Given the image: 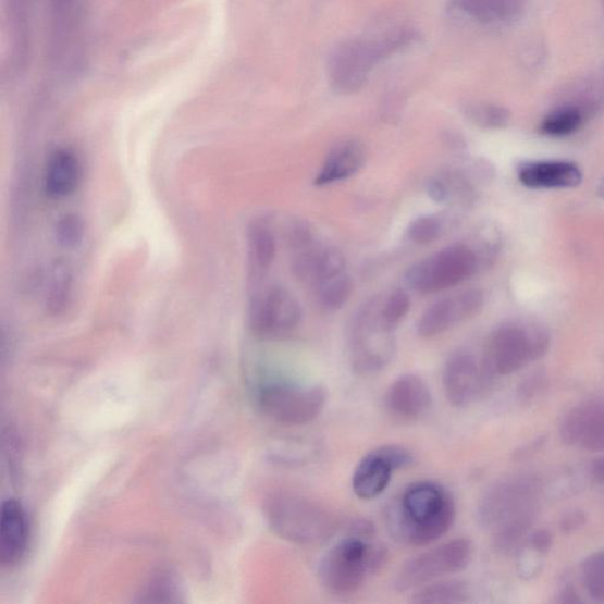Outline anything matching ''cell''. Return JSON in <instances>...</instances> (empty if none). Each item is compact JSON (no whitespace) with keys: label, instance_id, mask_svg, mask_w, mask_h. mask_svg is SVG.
Masks as SVG:
<instances>
[{"label":"cell","instance_id":"20","mask_svg":"<svg viewBox=\"0 0 604 604\" xmlns=\"http://www.w3.org/2000/svg\"><path fill=\"white\" fill-rule=\"evenodd\" d=\"M249 283H255L269 273L276 257V238L264 220L249 224L247 232Z\"/></svg>","mask_w":604,"mask_h":604},{"label":"cell","instance_id":"30","mask_svg":"<svg viewBox=\"0 0 604 604\" xmlns=\"http://www.w3.org/2000/svg\"><path fill=\"white\" fill-rule=\"evenodd\" d=\"M410 297L404 291H396L381 306V316L384 324L395 331L400 321L410 311Z\"/></svg>","mask_w":604,"mask_h":604},{"label":"cell","instance_id":"6","mask_svg":"<svg viewBox=\"0 0 604 604\" xmlns=\"http://www.w3.org/2000/svg\"><path fill=\"white\" fill-rule=\"evenodd\" d=\"M381 306L377 300L365 306L350 331L349 361L359 375L384 371L395 357V331L384 324Z\"/></svg>","mask_w":604,"mask_h":604},{"label":"cell","instance_id":"9","mask_svg":"<svg viewBox=\"0 0 604 604\" xmlns=\"http://www.w3.org/2000/svg\"><path fill=\"white\" fill-rule=\"evenodd\" d=\"M477 269L479 257L476 251L468 245H455L412 264L405 281L407 286L421 294H432L465 283Z\"/></svg>","mask_w":604,"mask_h":604},{"label":"cell","instance_id":"4","mask_svg":"<svg viewBox=\"0 0 604 604\" xmlns=\"http://www.w3.org/2000/svg\"><path fill=\"white\" fill-rule=\"evenodd\" d=\"M417 39L410 30L393 34L377 41L348 40L336 47L331 54L329 73L334 91L342 95L355 94L360 90L373 67Z\"/></svg>","mask_w":604,"mask_h":604},{"label":"cell","instance_id":"28","mask_svg":"<svg viewBox=\"0 0 604 604\" xmlns=\"http://www.w3.org/2000/svg\"><path fill=\"white\" fill-rule=\"evenodd\" d=\"M465 115L473 124L485 130H501L510 122V111L494 103L474 102L469 103L463 109Z\"/></svg>","mask_w":604,"mask_h":604},{"label":"cell","instance_id":"16","mask_svg":"<svg viewBox=\"0 0 604 604\" xmlns=\"http://www.w3.org/2000/svg\"><path fill=\"white\" fill-rule=\"evenodd\" d=\"M86 0H51V58L63 63L79 48Z\"/></svg>","mask_w":604,"mask_h":604},{"label":"cell","instance_id":"26","mask_svg":"<svg viewBox=\"0 0 604 604\" xmlns=\"http://www.w3.org/2000/svg\"><path fill=\"white\" fill-rule=\"evenodd\" d=\"M587 118L583 112L569 104H559L541 125V131L545 135L562 137L568 136L580 128Z\"/></svg>","mask_w":604,"mask_h":604},{"label":"cell","instance_id":"23","mask_svg":"<svg viewBox=\"0 0 604 604\" xmlns=\"http://www.w3.org/2000/svg\"><path fill=\"white\" fill-rule=\"evenodd\" d=\"M566 95L562 104L578 108L587 119L604 110V63L571 84Z\"/></svg>","mask_w":604,"mask_h":604},{"label":"cell","instance_id":"34","mask_svg":"<svg viewBox=\"0 0 604 604\" xmlns=\"http://www.w3.org/2000/svg\"><path fill=\"white\" fill-rule=\"evenodd\" d=\"M430 198L437 204H443L449 198V189L444 178L432 177L427 185Z\"/></svg>","mask_w":604,"mask_h":604},{"label":"cell","instance_id":"19","mask_svg":"<svg viewBox=\"0 0 604 604\" xmlns=\"http://www.w3.org/2000/svg\"><path fill=\"white\" fill-rule=\"evenodd\" d=\"M367 157V148L361 140L356 138L341 140L331 149L316 177L315 185L324 187L353 177L361 171Z\"/></svg>","mask_w":604,"mask_h":604},{"label":"cell","instance_id":"21","mask_svg":"<svg viewBox=\"0 0 604 604\" xmlns=\"http://www.w3.org/2000/svg\"><path fill=\"white\" fill-rule=\"evenodd\" d=\"M519 180L535 189L574 188L581 184L582 173L572 163L540 162L525 167Z\"/></svg>","mask_w":604,"mask_h":604},{"label":"cell","instance_id":"14","mask_svg":"<svg viewBox=\"0 0 604 604\" xmlns=\"http://www.w3.org/2000/svg\"><path fill=\"white\" fill-rule=\"evenodd\" d=\"M491 377L483 361L465 350L447 358L443 368L442 382L445 397L455 407H466L483 395Z\"/></svg>","mask_w":604,"mask_h":604},{"label":"cell","instance_id":"1","mask_svg":"<svg viewBox=\"0 0 604 604\" xmlns=\"http://www.w3.org/2000/svg\"><path fill=\"white\" fill-rule=\"evenodd\" d=\"M456 519V503L437 482L420 481L407 486L385 513L387 531L396 542L427 546L446 535Z\"/></svg>","mask_w":604,"mask_h":604},{"label":"cell","instance_id":"24","mask_svg":"<svg viewBox=\"0 0 604 604\" xmlns=\"http://www.w3.org/2000/svg\"><path fill=\"white\" fill-rule=\"evenodd\" d=\"M604 417V397H594L575 406L562 421L560 439L568 445H580L587 432Z\"/></svg>","mask_w":604,"mask_h":604},{"label":"cell","instance_id":"32","mask_svg":"<svg viewBox=\"0 0 604 604\" xmlns=\"http://www.w3.org/2000/svg\"><path fill=\"white\" fill-rule=\"evenodd\" d=\"M443 223L437 217L426 215L411 223L407 235L417 245L426 246L437 241L442 233Z\"/></svg>","mask_w":604,"mask_h":604},{"label":"cell","instance_id":"18","mask_svg":"<svg viewBox=\"0 0 604 604\" xmlns=\"http://www.w3.org/2000/svg\"><path fill=\"white\" fill-rule=\"evenodd\" d=\"M29 541V522L23 505L8 500L0 513V560L3 566H13L23 557Z\"/></svg>","mask_w":604,"mask_h":604},{"label":"cell","instance_id":"17","mask_svg":"<svg viewBox=\"0 0 604 604\" xmlns=\"http://www.w3.org/2000/svg\"><path fill=\"white\" fill-rule=\"evenodd\" d=\"M432 393L423 378L409 373L393 382L384 398L387 412L403 421H416L429 414Z\"/></svg>","mask_w":604,"mask_h":604},{"label":"cell","instance_id":"25","mask_svg":"<svg viewBox=\"0 0 604 604\" xmlns=\"http://www.w3.org/2000/svg\"><path fill=\"white\" fill-rule=\"evenodd\" d=\"M470 599L466 582L459 580H437L416 589L411 603L415 604H454L465 603Z\"/></svg>","mask_w":604,"mask_h":604},{"label":"cell","instance_id":"2","mask_svg":"<svg viewBox=\"0 0 604 604\" xmlns=\"http://www.w3.org/2000/svg\"><path fill=\"white\" fill-rule=\"evenodd\" d=\"M320 560L318 578L328 593L347 597L359 592L365 583L383 568L386 547L374 542V527L358 521Z\"/></svg>","mask_w":604,"mask_h":604},{"label":"cell","instance_id":"10","mask_svg":"<svg viewBox=\"0 0 604 604\" xmlns=\"http://www.w3.org/2000/svg\"><path fill=\"white\" fill-rule=\"evenodd\" d=\"M473 556L472 543L467 539L445 542L403 565L395 580L398 592H409L433 581L465 571Z\"/></svg>","mask_w":604,"mask_h":604},{"label":"cell","instance_id":"22","mask_svg":"<svg viewBox=\"0 0 604 604\" xmlns=\"http://www.w3.org/2000/svg\"><path fill=\"white\" fill-rule=\"evenodd\" d=\"M452 8L482 24L508 23L521 17L525 0H453Z\"/></svg>","mask_w":604,"mask_h":604},{"label":"cell","instance_id":"5","mask_svg":"<svg viewBox=\"0 0 604 604\" xmlns=\"http://www.w3.org/2000/svg\"><path fill=\"white\" fill-rule=\"evenodd\" d=\"M550 343V333L540 322L511 321L490 335L482 361L491 378L509 375L543 357Z\"/></svg>","mask_w":604,"mask_h":604},{"label":"cell","instance_id":"29","mask_svg":"<svg viewBox=\"0 0 604 604\" xmlns=\"http://www.w3.org/2000/svg\"><path fill=\"white\" fill-rule=\"evenodd\" d=\"M346 259L338 248L322 247L318 258L312 283L317 286L322 281L345 273Z\"/></svg>","mask_w":604,"mask_h":604},{"label":"cell","instance_id":"12","mask_svg":"<svg viewBox=\"0 0 604 604\" xmlns=\"http://www.w3.org/2000/svg\"><path fill=\"white\" fill-rule=\"evenodd\" d=\"M535 483L525 477L501 482L489 491L479 505V521L495 531L513 519L533 511Z\"/></svg>","mask_w":604,"mask_h":604},{"label":"cell","instance_id":"35","mask_svg":"<svg viewBox=\"0 0 604 604\" xmlns=\"http://www.w3.org/2000/svg\"><path fill=\"white\" fill-rule=\"evenodd\" d=\"M553 539L546 530H540L533 533L531 538V546L539 553H546L551 550Z\"/></svg>","mask_w":604,"mask_h":604},{"label":"cell","instance_id":"15","mask_svg":"<svg viewBox=\"0 0 604 604\" xmlns=\"http://www.w3.org/2000/svg\"><path fill=\"white\" fill-rule=\"evenodd\" d=\"M484 305L482 292L470 289L432 304L420 317L417 331L423 338H433L479 315Z\"/></svg>","mask_w":604,"mask_h":604},{"label":"cell","instance_id":"37","mask_svg":"<svg viewBox=\"0 0 604 604\" xmlns=\"http://www.w3.org/2000/svg\"><path fill=\"white\" fill-rule=\"evenodd\" d=\"M590 474H592L593 480L596 483H604V457L599 458L593 463L592 469H590Z\"/></svg>","mask_w":604,"mask_h":604},{"label":"cell","instance_id":"36","mask_svg":"<svg viewBox=\"0 0 604 604\" xmlns=\"http://www.w3.org/2000/svg\"><path fill=\"white\" fill-rule=\"evenodd\" d=\"M584 522L585 517L582 513H572L564 519V522H562V530L565 532L575 531L581 528Z\"/></svg>","mask_w":604,"mask_h":604},{"label":"cell","instance_id":"8","mask_svg":"<svg viewBox=\"0 0 604 604\" xmlns=\"http://www.w3.org/2000/svg\"><path fill=\"white\" fill-rule=\"evenodd\" d=\"M301 308L287 288L279 285L249 288V328L258 338L280 341L298 328Z\"/></svg>","mask_w":604,"mask_h":604},{"label":"cell","instance_id":"31","mask_svg":"<svg viewBox=\"0 0 604 604\" xmlns=\"http://www.w3.org/2000/svg\"><path fill=\"white\" fill-rule=\"evenodd\" d=\"M582 576L588 593L597 601H604V553L584 562Z\"/></svg>","mask_w":604,"mask_h":604},{"label":"cell","instance_id":"27","mask_svg":"<svg viewBox=\"0 0 604 604\" xmlns=\"http://www.w3.org/2000/svg\"><path fill=\"white\" fill-rule=\"evenodd\" d=\"M316 287L319 304L326 311L341 310L354 292L353 280H350L346 272L322 281Z\"/></svg>","mask_w":604,"mask_h":604},{"label":"cell","instance_id":"33","mask_svg":"<svg viewBox=\"0 0 604 604\" xmlns=\"http://www.w3.org/2000/svg\"><path fill=\"white\" fill-rule=\"evenodd\" d=\"M580 445L589 452H604V417L587 432Z\"/></svg>","mask_w":604,"mask_h":604},{"label":"cell","instance_id":"13","mask_svg":"<svg viewBox=\"0 0 604 604\" xmlns=\"http://www.w3.org/2000/svg\"><path fill=\"white\" fill-rule=\"evenodd\" d=\"M84 181V163L79 152L67 146L48 152L41 167L39 192L51 202L73 198Z\"/></svg>","mask_w":604,"mask_h":604},{"label":"cell","instance_id":"3","mask_svg":"<svg viewBox=\"0 0 604 604\" xmlns=\"http://www.w3.org/2000/svg\"><path fill=\"white\" fill-rule=\"evenodd\" d=\"M267 523L281 539L299 545H316L333 538L338 521L324 504L295 491H276L266 498Z\"/></svg>","mask_w":604,"mask_h":604},{"label":"cell","instance_id":"7","mask_svg":"<svg viewBox=\"0 0 604 604\" xmlns=\"http://www.w3.org/2000/svg\"><path fill=\"white\" fill-rule=\"evenodd\" d=\"M324 386L287 382H270L259 387L257 402L261 412L286 427L312 423L328 404Z\"/></svg>","mask_w":604,"mask_h":604},{"label":"cell","instance_id":"38","mask_svg":"<svg viewBox=\"0 0 604 604\" xmlns=\"http://www.w3.org/2000/svg\"><path fill=\"white\" fill-rule=\"evenodd\" d=\"M602 8L604 10V0H601Z\"/></svg>","mask_w":604,"mask_h":604},{"label":"cell","instance_id":"11","mask_svg":"<svg viewBox=\"0 0 604 604\" xmlns=\"http://www.w3.org/2000/svg\"><path fill=\"white\" fill-rule=\"evenodd\" d=\"M415 456L409 448L389 444L379 446L365 455L353 476V490L362 501H372L381 496L390 485L393 473L409 468Z\"/></svg>","mask_w":604,"mask_h":604}]
</instances>
